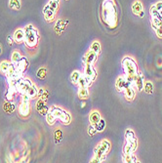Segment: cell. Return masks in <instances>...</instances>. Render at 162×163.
<instances>
[{"label": "cell", "mask_w": 162, "mask_h": 163, "mask_svg": "<svg viewBox=\"0 0 162 163\" xmlns=\"http://www.w3.org/2000/svg\"><path fill=\"white\" fill-rule=\"evenodd\" d=\"M96 128H97V130L98 132H102L103 130H105V121L104 119H101L99 122H98L96 125Z\"/></svg>", "instance_id": "obj_33"}, {"label": "cell", "mask_w": 162, "mask_h": 163, "mask_svg": "<svg viewBox=\"0 0 162 163\" xmlns=\"http://www.w3.org/2000/svg\"><path fill=\"white\" fill-rule=\"evenodd\" d=\"M78 97L82 100H86L89 97L88 88H79L78 90Z\"/></svg>", "instance_id": "obj_24"}, {"label": "cell", "mask_w": 162, "mask_h": 163, "mask_svg": "<svg viewBox=\"0 0 162 163\" xmlns=\"http://www.w3.org/2000/svg\"><path fill=\"white\" fill-rule=\"evenodd\" d=\"M135 85H136L137 89L139 91H142L144 90V85H145V80H144V75H143L142 73H138L136 75V77H135L134 81Z\"/></svg>", "instance_id": "obj_12"}, {"label": "cell", "mask_w": 162, "mask_h": 163, "mask_svg": "<svg viewBox=\"0 0 162 163\" xmlns=\"http://www.w3.org/2000/svg\"><path fill=\"white\" fill-rule=\"evenodd\" d=\"M44 107H45V101L42 100V99H40L38 102H37V104H36V109H37V111L39 112Z\"/></svg>", "instance_id": "obj_38"}, {"label": "cell", "mask_w": 162, "mask_h": 163, "mask_svg": "<svg viewBox=\"0 0 162 163\" xmlns=\"http://www.w3.org/2000/svg\"><path fill=\"white\" fill-rule=\"evenodd\" d=\"M25 43L28 45L29 47H34L36 46L37 42H38V32L35 29V28L32 25H28L25 28Z\"/></svg>", "instance_id": "obj_4"}, {"label": "cell", "mask_w": 162, "mask_h": 163, "mask_svg": "<svg viewBox=\"0 0 162 163\" xmlns=\"http://www.w3.org/2000/svg\"><path fill=\"white\" fill-rule=\"evenodd\" d=\"M143 10V4L141 1H135L132 5V12H133L135 15H140V13L142 12Z\"/></svg>", "instance_id": "obj_15"}, {"label": "cell", "mask_w": 162, "mask_h": 163, "mask_svg": "<svg viewBox=\"0 0 162 163\" xmlns=\"http://www.w3.org/2000/svg\"><path fill=\"white\" fill-rule=\"evenodd\" d=\"M31 85L32 83L29 79H22L17 86V91H19L21 94H26Z\"/></svg>", "instance_id": "obj_7"}, {"label": "cell", "mask_w": 162, "mask_h": 163, "mask_svg": "<svg viewBox=\"0 0 162 163\" xmlns=\"http://www.w3.org/2000/svg\"><path fill=\"white\" fill-rule=\"evenodd\" d=\"M123 161L128 162V163H135V162H138V159L133 153H128V154H124Z\"/></svg>", "instance_id": "obj_23"}, {"label": "cell", "mask_w": 162, "mask_h": 163, "mask_svg": "<svg viewBox=\"0 0 162 163\" xmlns=\"http://www.w3.org/2000/svg\"><path fill=\"white\" fill-rule=\"evenodd\" d=\"M137 150V141L134 142H126V145L124 146V154H128V153H133L135 150Z\"/></svg>", "instance_id": "obj_11"}, {"label": "cell", "mask_w": 162, "mask_h": 163, "mask_svg": "<svg viewBox=\"0 0 162 163\" xmlns=\"http://www.w3.org/2000/svg\"><path fill=\"white\" fill-rule=\"evenodd\" d=\"M46 120H47L48 124H50V125L54 124L55 123V120H56V116L54 115V113L49 111L48 113L46 114Z\"/></svg>", "instance_id": "obj_29"}, {"label": "cell", "mask_w": 162, "mask_h": 163, "mask_svg": "<svg viewBox=\"0 0 162 163\" xmlns=\"http://www.w3.org/2000/svg\"><path fill=\"white\" fill-rule=\"evenodd\" d=\"M149 14H150V16H152V18L159 16V12H158L157 9L155 8V5H152V7H150V9H149Z\"/></svg>", "instance_id": "obj_36"}, {"label": "cell", "mask_w": 162, "mask_h": 163, "mask_svg": "<svg viewBox=\"0 0 162 163\" xmlns=\"http://www.w3.org/2000/svg\"><path fill=\"white\" fill-rule=\"evenodd\" d=\"M25 30L24 29H17L14 33V39L18 43H22L25 40Z\"/></svg>", "instance_id": "obj_14"}, {"label": "cell", "mask_w": 162, "mask_h": 163, "mask_svg": "<svg viewBox=\"0 0 162 163\" xmlns=\"http://www.w3.org/2000/svg\"><path fill=\"white\" fill-rule=\"evenodd\" d=\"M9 63L8 62H2L1 64H0V71H1L2 73H5L7 74V73H8V69H9Z\"/></svg>", "instance_id": "obj_31"}, {"label": "cell", "mask_w": 162, "mask_h": 163, "mask_svg": "<svg viewBox=\"0 0 162 163\" xmlns=\"http://www.w3.org/2000/svg\"><path fill=\"white\" fill-rule=\"evenodd\" d=\"M144 90L146 93L148 94H152L153 92V84L152 82H146L145 85H144Z\"/></svg>", "instance_id": "obj_30"}, {"label": "cell", "mask_w": 162, "mask_h": 163, "mask_svg": "<svg viewBox=\"0 0 162 163\" xmlns=\"http://www.w3.org/2000/svg\"><path fill=\"white\" fill-rule=\"evenodd\" d=\"M122 67L125 73V76L129 81L133 83L135 77L138 74V67L136 62L131 57H125L122 60Z\"/></svg>", "instance_id": "obj_2"}, {"label": "cell", "mask_w": 162, "mask_h": 163, "mask_svg": "<svg viewBox=\"0 0 162 163\" xmlns=\"http://www.w3.org/2000/svg\"><path fill=\"white\" fill-rule=\"evenodd\" d=\"M152 25L153 29L158 28H162V17L157 16V17H153L152 19Z\"/></svg>", "instance_id": "obj_20"}, {"label": "cell", "mask_w": 162, "mask_h": 163, "mask_svg": "<svg viewBox=\"0 0 162 163\" xmlns=\"http://www.w3.org/2000/svg\"><path fill=\"white\" fill-rule=\"evenodd\" d=\"M125 138H126V142H134L137 141L136 136H135V133L131 129H127L125 132Z\"/></svg>", "instance_id": "obj_21"}, {"label": "cell", "mask_w": 162, "mask_h": 163, "mask_svg": "<svg viewBox=\"0 0 162 163\" xmlns=\"http://www.w3.org/2000/svg\"><path fill=\"white\" fill-rule=\"evenodd\" d=\"M1 53H2V47L0 46V54H1Z\"/></svg>", "instance_id": "obj_50"}, {"label": "cell", "mask_w": 162, "mask_h": 163, "mask_svg": "<svg viewBox=\"0 0 162 163\" xmlns=\"http://www.w3.org/2000/svg\"><path fill=\"white\" fill-rule=\"evenodd\" d=\"M4 109H5L6 111H8V112L14 111L15 105H14L13 104H6V105H5V107H4Z\"/></svg>", "instance_id": "obj_39"}, {"label": "cell", "mask_w": 162, "mask_h": 163, "mask_svg": "<svg viewBox=\"0 0 162 163\" xmlns=\"http://www.w3.org/2000/svg\"><path fill=\"white\" fill-rule=\"evenodd\" d=\"M97 58H98V55L96 54V53L90 50V51H88L87 53H86V55L84 56L83 62H84V64H93L97 61Z\"/></svg>", "instance_id": "obj_9"}, {"label": "cell", "mask_w": 162, "mask_h": 163, "mask_svg": "<svg viewBox=\"0 0 162 163\" xmlns=\"http://www.w3.org/2000/svg\"><path fill=\"white\" fill-rule=\"evenodd\" d=\"M46 76V69L45 67H41V69L37 71V77L39 79H44Z\"/></svg>", "instance_id": "obj_35"}, {"label": "cell", "mask_w": 162, "mask_h": 163, "mask_svg": "<svg viewBox=\"0 0 162 163\" xmlns=\"http://www.w3.org/2000/svg\"><path fill=\"white\" fill-rule=\"evenodd\" d=\"M80 76H81V73H79L78 70L72 71V73H71V74H70V80H71V82H72L73 84H77L79 78H80Z\"/></svg>", "instance_id": "obj_25"}, {"label": "cell", "mask_w": 162, "mask_h": 163, "mask_svg": "<svg viewBox=\"0 0 162 163\" xmlns=\"http://www.w3.org/2000/svg\"><path fill=\"white\" fill-rule=\"evenodd\" d=\"M103 19L110 28L117 25V8L114 0H105L103 2Z\"/></svg>", "instance_id": "obj_1"}, {"label": "cell", "mask_w": 162, "mask_h": 163, "mask_svg": "<svg viewBox=\"0 0 162 163\" xmlns=\"http://www.w3.org/2000/svg\"><path fill=\"white\" fill-rule=\"evenodd\" d=\"M123 92H124V94H125V97H126L127 100L132 101L135 98V90H134L133 87H132V85L128 87V88H126Z\"/></svg>", "instance_id": "obj_19"}, {"label": "cell", "mask_w": 162, "mask_h": 163, "mask_svg": "<svg viewBox=\"0 0 162 163\" xmlns=\"http://www.w3.org/2000/svg\"><path fill=\"white\" fill-rule=\"evenodd\" d=\"M132 84H133V83L128 80L126 76H119L117 78V80H116L115 86H116V89H117L119 92H123L124 90L128 88L129 86H131Z\"/></svg>", "instance_id": "obj_6"}, {"label": "cell", "mask_w": 162, "mask_h": 163, "mask_svg": "<svg viewBox=\"0 0 162 163\" xmlns=\"http://www.w3.org/2000/svg\"><path fill=\"white\" fill-rule=\"evenodd\" d=\"M37 93H38V89H37L36 86H34V85H31V88H29L28 92H26V94H28L31 98L37 96Z\"/></svg>", "instance_id": "obj_28"}, {"label": "cell", "mask_w": 162, "mask_h": 163, "mask_svg": "<svg viewBox=\"0 0 162 163\" xmlns=\"http://www.w3.org/2000/svg\"><path fill=\"white\" fill-rule=\"evenodd\" d=\"M101 114H100V112L99 111H93L91 114H90L89 116V121H90V123L91 124H94V125H96L99 121L101 120Z\"/></svg>", "instance_id": "obj_16"}, {"label": "cell", "mask_w": 162, "mask_h": 163, "mask_svg": "<svg viewBox=\"0 0 162 163\" xmlns=\"http://www.w3.org/2000/svg\"><path fill=\"white\" fill-rule=\"evenodd\" d=\"M44 91H45V90H43L42 88L39 89V90H38V93H37V96H38L39 98H41V97H42V95L44 94Z\"/></svg>", "instance_id": "obj_45"}, {"label": "cell", "mask_w": 162, "mask_h": 163, "mask_svg": "<svg viewBox=\"0 0 162 163\" xmlns=\"http://www.w3.org/2000/svg\"><path fill=\"white\" fill-rule=\"evenodd\" d=\"M50 111L54 113L56 118H59L63 124L67 125V124L70 123V120H71L70 114L69 112H66V111H63V109L56 107V105H53V107H51V108H50Z\"/></svg>", "instance_id": "obj_5"}, {"label": "cell", "mask_w": 162, "mask_h": 163, "mask_svg": "<svg viewBox=\"0 0 162 163\" xmlns=\"http://www.w3.org/2000/svg\"><path fill=\"white\" fill-rule=\"evenodd\" d=\"M84 75L86 77H88L89 79H91L92 81H94L97 77V71L94 69L92 64H85L84 67Z\"/></svg>", "instance_id": "obj_8"}, {"label": "cell", "mask_w": 162, "mask_h": 163, "mask_svg": "<svg viewBox=\"0 0 162 163\" xmlns=\"http://www.w3.org/2000/svg\"><path fill=\"white\" fill-rule=\"evenodd\" d=\"M48 91H44V94L42 95V97H41V98H42V100H44V101H46V98L48 97Z\"/></svg>", "instance_id": "obj_47"}, {"label": "cell", "mask_w": 162, "mask_h": 163, "mask_svg": "<svg viewBox=\"0 0 162 163\" xmlns=\"http://www.w3.org/2000/svg\"><path fill=\"white\" fill-rule=\"evenodd\" d=\"M21 59H22V57H21L20 53H19L18 51H14L13 54H12V61H13V63H18Z\"/></svg>", "instance_id": "obj_34"}, {"label": "cell", "mask_w": 162, "mask_h": 163, "mask_svg": "<svg viewBox=\"0 0 162 163\" xmlns=\"http://www.w3.org/2000/svg\"><path fill=\"white\" fill-rule=\"evenodd\" d=\"M48 5L50 6V8H52L54 11L58 10L59 5H60V0H50V2H49Z\"/></svg>", "instance_id": "obj_32"}, {"label": "cell", "mask_w": 162, "mask_h": 163, "mask_svg": "<svg viewBox=\"0 0 162 163\" xmlns=\"http://www.w3.org/2000/svg\"><path fill=\"white\" fill-rule=\"evenodd\" d=\"M16 64H17V67H18L19 73H24L26 69V67H28V61H26V59H25V58H22Z\"/></svg>", "instance_id": "obj_17"}, {"label": "cell", "mask_w": 162, "mask_h": 163, "mask_svg": "<svg viewBox=\"0 0 162 163\" xmlns=\"http://www.w3.org/2000/svg\"><path fill=\"white\" fill-rule=\"evenodd\" d=\"M67 25V22H63L62 20H59L57 22V24H56L55 25V28H56V31H57L58 33H61L63 29H65L66 25Z\"/></svg>", "instance_id": "obj_22"}, {"label": "cell", "mask_w": 162, "mask_h": 163, "mask_svg": "<svg viewBox=\"0 0 162 163\" xmlns=\"http://www.w3.org/2000/svg\"><path fill=\"white\" fill-rule=\"evenodd\" d=\"M154 31H155L156 35L159 37V38H162V28H155V29H154Z\"/></svg>", "instance_id": "obj_42"}, {"label": "cell", "mask_w": 162, "mask_h": 163, "mask_svg": "<svg viewBox=\"0 0 162 163\" xmlns=\"http://www.w3.org/2000/svg\"><path fill=\"white\" fill-rule=\"evenodd\" d=\"M139 16H140L141 18H143V17H144V16H145V13H144V11H142V12L140 13V15H139Z\"/></svg>", "instance_id": "obj_48"}, {"label": "cell", "mask_w": 162, "mask_h": 163, "mask_svg": "<svg viewBox=\"0 0 162 163\" xmlns=\"http://www.w3.org/2000/svg\"><path fill=\"white\" fill-rule=\"evenodd\" d=\"M110 150V143L108 140H104L103 142H101L98 147L94 150L95 156L92 159L91 162H103L105 159V155Z\"/></svg>", "instance_id": "obj_3"}, {"label": "cell", "mask_w": 162, "mask_h": 163, "mask_svg": "<svg viewBox=\"0 0 162 163\" xmlns=\"http://www.w3.org/2000/svg\"><path fill=\"white\" fill-rule=\"evenodd\" d=\"M90 50L95 52L97 55L100 54L101 52V44L99 41H94V42L91 44V47H90Z\"/></svg>", "instance_id": "obj_26"}, {"label": "cell", "mask_w": 162, "mask_h": 163, "mask_svg": "<svg viewBox=\"0 0 162 163\" xmlns=\"http://www.w3.org/2000/svg\"><path fill=\"white\" fill-rule=\"evenodd\" d=\"M97 132H98V130H97V128H96L95 125H94V124H90V126L88 128V133H89V135L93 136V135L97 134Z\"/></svg>", "instance_id": "obj_37"}, {"label": "cell", "mask_w": 162, "mask_h": 163, "mask_svg": "<svg viewBox=\"0 0 162 163\" xmlns=\"http://www.w3.org/2000/svg\"><path fill=\"white\" fill-rule=\"evenodd\" d=\"M43 14H44V18L46 19V21L48 22H52L55 18V11L52 8H50V6L46 5L44 7L43 10Z\"/></svg>", "instance_id": "obj_10"}, {"label": "cell", "mask_w": 162, "mask_h": 163, "mask_svg": "<svg viewBox=\"0 0 162 163\" xmlns=\"http://www.w3.org/2000/svg\"><path fill=\"white\" fill-rule=\"evenodd\" d=\"M55 138H56V142H59L60 140H61V138H62V133H61V131H60V130L55 132Z\"/></svg>", "instance_id": "obj_40"}, {"label": "cell", "mask_w": 162, "mask_h": 163, "mask_svg": "<svg viewBox=\"0 0 162 163\" xmlns=\"http://www.w3.org/2000/svg\"><path fill=\"white\" fill-rule=\"evenodd\" d=\"M92 80L91 79H89L88 77H86L85 75H81L80 78H79L78 80V86L79 88H88V87L92 84Z\"/></svg>", "instance_id": "obj_13"}, {"label": "cell", "mask_w": 162, "mask_h": 163, "mask_svg": "<svg viewBox=\"0 0 162 163\" xmlns=\"http://www.w3.org/2000/svg\"><path fill=\"white\" fill-rule=\"evenodd\" d=\"M159 15H160V16L162 17V9L160 10V12H159Z\"/></svg>", "instance_id": "obj_49"}, {"label": "cell", "mask_w": 162, "mask_h": 163, "mask_svg": "<svg viewBox=\"0 0 162 163\" xmlns=\"http://www.w3.org/2000/svg\"><path fill=\"white\" fill-rule=\"evenodd\" d=\"M7 43H8V44L10 45V46L13 44V39H12V37H11V36H8V37H7Z\"/></svg>", "instance_id": "obj_46"}, {"label": "cell", "mask_w": 162, "mask_h": 163, "mask_svg": "<svg viewBox=\"0 0 162 163\" xmlns=\"http://www.w3.org/2000/svg\"><path fill=\"white\" fill-rule=\"evenodd\" d=\"M155 5V8L157 9L158 12H160V10L162 9V1H159V2H157L156 4H154Z\"/></svg>", "instance_id": "obj_44"}, {"label": "cell", "mask_w": 162, "mask_h": 163, "mask_svg": "<svg viewBox=\"0 0 162 163\" xmlns=\"http://www.w3.org/2000/svg\"><path fill=\"white\" fill-rule=\"evenodd\" d=\"M31 97L28 94H22V103H29Z\"/></svg>", "instance_id": "obj_41"}, {"label": "cell", "mask_w": 162, "mask_h": 163, "mask_svg": "<svg viewBox=\"0 0 162 163\" xmlns=\"http://www.w3.org/2000/svg\"><path fill=\"white\" fill-rule=\"evenodd\" d=\"M48 111H49V109H48V108L46 107V105H45V107L39 111V113H40V114H42V115H46L48 113Z\"/></svg>", "instance_id": "obj_43"}, {"label": "cell", "mask_w": 162, "mask_h": 163, "mask_svg": "<svg viewBox=\"0 0 162 163\" xmlns=\"http://www.w3.org/2000/svg\"><path fill=\"white\" fill-rule=\"evenodd\" d=\"M9 6H10V8H12V9L19 10L21 8V1L20 0H10Z\"/></svg>", "instance_id": "obj_27"}, {"label": "cell", "mask_w": 162, "mask_h": 163, "mask_svg": "<svg viewBox=\"0 0 162 163\" xmlns=\"http://www.w3.org/2000/svg\"><path fill=\"white\" fill-rule=\"evenodd\" d=\"M19 111L22 116H28L29 114V103H22V102Z\"/></svg>", "instance_id": "obj_18"}]
</instances>
